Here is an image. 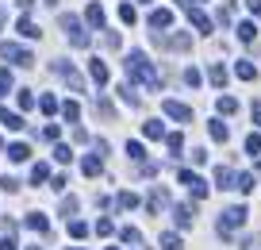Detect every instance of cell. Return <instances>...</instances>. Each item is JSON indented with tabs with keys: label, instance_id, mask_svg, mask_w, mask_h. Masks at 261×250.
<instances>
[{
	"label": "cell",
	"instance_id": "obj_1",
	"mask_svg": "<svg viewBox=\"0 0 261 250\" xmlns=\"http://www.w3.org/2000/svg\"><path fill=\"white\" fill-rule=\"evenodd\" d=\"M123 70H127V77L135 81V85H142V89H150V93H158L162 89V77H158V70H154V62H150L142 50H130L127 54V62H123Z\"/></svg>",
	"mask_w": 261,
	"mask_h": 250
},
{
	"label": "cell",
	"instance_id": "obj_2",
	"mask_svg": "<svg viewBox=\"0 0 261 250\" xmlns=\"http://www.w3.org/2000/svg\"><path fill=\"white\" fill-rule=\"evenodd\" d=\"M246 216H250V212H246L242 204H234V208H223V212H219V223H215V231H219L223 239H234V231L246 223Z\"/></svg>",
	"mask_w": 261,
	"mask_h": 250
},
{
	"label": "cell",
	"instance_id": "obj_3",
	"mask_svg": "<svg viewBox=\"0 0 261 250\" xmlns=\"http://www.w3.org/2000/svg\"><path fill=\"white\" fill-rule=\"evenodd\" d=\"M50 70H54V73H58V77H62L73 93H85V77H81V73H77L69 62H65V58H54V62H50Z\"/></svg>",
	"mask_w": 261,
	"mask_h": 250
},
{
	"label": "cell",
	"instance_id": "obj_4",
	"mask_svg": "<svg viewBox=\"0 0 261 250\" xmlns=\"http://www.w3.org/2000/svg\"><path fill=\"white\" fill-rule=\"evenodd\" d=\"M0 58H4V62H12V65H31L35 62V54L27 47H19V42H4V47H0Z\"/></svg>",
	"mask_w": 261,
	"mask_h": 250
},
{
	"label": "cell",
	"instance_id": "obj_5",
	"mask_svg": "<svg viewBox=\"0 0 261 250\" xmlns=\"http://www.w3.org/2000/svg\"><path fill=\"white\" fill-rule=\"evenodd\" d=\"M62 31L69 35V42H73V47H89V31H85V24L77 16H62Z\"/></svg>",
	"mask_w": 261,
	"mask_h": 250
},
{
	"label": "cell",
	"instance_id": "obj_6",
	"mask_svg": "<svg viewBox=\"0 0 261 250\" xmlns=\"http://www.w3.org/2000/svg\"><path fill=\"white\" fill-rule=\"evenodd\" d=\"M177 181H180V185H188V193H192L196 200H204V196H207V181L196 177L192 170H177Z\"/></svg>",
	"mask_w": 261,
	"mask_h": 250
},
{
	"label": "cell",
	"instance_id": "obj_7",
	"mask_svg": "<svg viewBox=\"0 0 261 250\" xmlns=\"http://www.w3.org/2000/svg\"><path fill=\"white\" fill-rule=\"evenodd\" d=\"M162 112L169 116V120H177V123H192V108L180 104V100H162Z\"/></svg>",
	"mask_w": 261,
	"mask_h": 250
},
{
	"label": "cell",
	"instance_id": "obj_8",
	"mask_svg": "<svg viewBox=\"0 0 261 250\" xmlns=\"http://www.w3.org/2000/svg\"><path fill=\"white\" fill-rule=\"evenodd\" d=\"M85 24H89L92 31H104V8H100L96 0H92L89 8H85Z\"/></svg>",
	"mask_w": 261,
	"mask_h": 250
},
{
	"label": "cell",
	"instance_id": "obj_9",
	"mask_svg": "<svg viewBox=\"0 0 261 250\" xmlns=\"http://www.w3.org/2000/svg\"><path fill=\"white\" fill-rule=\"evenodd\" d=\"M81 170H85V177H100V173H104V154H89V158L81 162Z\"/></svg>",
	"mask_w": 261,
	"mask_h": 250
},
{
	"label": "cell",
	"instance_id": "obj_10",
	"mask_svg": "<svg viewBox=\"0 0 261 250\" xmlns=\"http://www.w3.org/2000/svg\"><path fill=\"white\" fill-rule=\"evenodd\" d=\"M169 24H173V12L169 8H154V12H150V27H154V31H165Z\"/></svg>",
	"mask_w": 261,
	"mask_h": 250
},
{
	"label": "cell",
	"instance_id": "obj_11",
	"mask_svg": "<svg viewBox=\"0 0 261 250\" xmlns=\"http://www.w3.org/2000/svg\"><path fill=\"white\" fill-rule=\"evenodd\" d=\"M188 19H192V27H196L200 35H212V19H207L200 8H188Z\"/></svg>",
	"mask_w": 261,
	"mask_h": 250
},
{
	"label": "cell",
	"instance_id": "obj_12",
	"mask_svg": "<svg viewBox=\"0 0 261 250\" xmlns=\"http://www.w3.org/2000/svg\"><path fill=\"white\" fill-rule=\"evenodd\" d=\"M158 39H162V35H158ZM162 42H165L169 50H188V47H192V35L177 31V35H169V39H162Z\"/></svg>",
	"mask_w": 261,
	"mask_h": 250
},
{
	"label": "cell",
	"instance_id": "obj_13",
	"mask_svg": "<svg viewBox=\"0 0 261 250\" xmlns=\"http://www.w3.org/2000/svg\"><path fill=\"white\" fill-rule=\"evenodd\" d=\"M16 31L23 35V39H39L42 35V27L35 24V19H27V16H19V24H16Z\"/></svg>",
	"mask_w": 261,
	"mask_h": 250
},
{
	"label": "cell",
	"instance_id": "obj_14",
	"mask_svg": "<svg viewBox=\"0 0 261 250\" xmlns=\"http://www.w3.org/2000/svg\"><path fill=\"white\" fill-rule=\"evenodd\" d=\"M173 219H177V227H192V219H196L192 204H177V208H173Z\"/></svg>",
	"mask_w": 261,
	"mask_h": 250
},
{
	"label": "cell",
	"instance_id": "obj_15",
	"mask_svg": "<svg viewBox=\"0 0 261 250\" xmlns=\"http://www.w3.org/2000/svg\"><path fill=\"white\" fill-rule=\"evenodd\" d=\"M165 204H169V193H165V189H162V185H158V189H154V193H150V200H146V212H162V208H165Z\"/></svg>",
	"mask_w": 261,
	"mask_h": 250
},
{
	"label": "cell",
	"instance_id": "obj_16",
	"mask_svg": "<svg viewBox=\"0 0 261 250\" xmlns=\"http://www.w3.org/2000/svg\"><path fill=\"white\" fill-rule=\"evenodd\" d=\"M23 223L31 227V231H39V235H50V219L42 216V212H31V216H27Z\"/></svg>",
	"mask_w": 261,
	"mask_h": 250
},
{
	"label": "cell",
	"instance_id": "obj_17",
	"mask_svg": "<svg viewBox=\"0 0 261 250\" xmlns=\"http://www.w3.org/2000/svg\"><path fill=\"white\" fill-rule=\"evenodd\" d=\"M234 177H238V173L230 170V166H219V170H215V185H219V189H234Z\"/></svg>",
	"mask_w": 261,
	"mask_h": 250
},
{
	"label": "cell",
	"instance_id": "obj_18",
	"mask_svg": "<svg viewBox=\"0 0 261 250\" xmlns=\"http://www.w3.org/2000/svg\"><path fill=\"white\" fill-rule=\"evenodd\" d=\"M89 73H92V81H96V85H108V65H104V58H92V62H89Z\"/></svg>",
	"mask_w": 261,
	"mask_h": 250
},
{
	"label": "cell",
	"instance_id": "obj_19",
	"mask_svg": "<svg viewBox=\"0 0 261 250\" xmlns=\"http://www.w3.org/2000/svg\"><path fill=\"white\" fill-rule=\"evenodd\" d=\"M207 81H212L215 89H223V85H227V65H219V62L207 65Z\"/></svg>",
	"mask_w": 261,
	"mask_h": 250
},
{
	"label": "cell",
	"instance_id": "obj_20",
	"mask_svg": "<svg viewBox=\"0 0 261 250\" xmlns=\"http://www.w3.org/2000/svg\"><path fill=\"white\" fill-rule=\"evenodd\" d=\"M0 123H4L8 131H23V116H19V112H8V108L0 112Z\"/></svg>",
	"mask_w": 261,
	"mask_h": 250
},
{
	"label": "cell",
	"instance_id": "obj_21",
	"mask_svg": "<svg viewBox=\"0 0 261 250\" xmlns=\"http://www.w3.org/2000/svg\"><path fill=\"white\" fill-rule=\"evenodd\" d=\"M207 135H212L215 143H227L230 131H227V123H223V120H212V123H207Z\"/></svg>",
	"mask_w": 261,
	"mask_h": 250
},
{
	"label": "cell",
	"instance_id": "obj_22",
	"mask_svg": "<svg viewBox=\"0 0 261 250\" xmlns=\"http://www.w3.org/2000/svg\"><path fill=\"white\" fill-rule=\"evenodd\" d=\"M8 158L19 166V162H27V158H31V146H27V143H12V146H8Z\"/></svg>",
	"mask_w": 261,
	"mask_h": 250
},
{
	"label": "cell",
	"instance_id": "obj_23",
	"mask_svg": "<svg viewBox=\"0 0 261 250\" xmlns=\"http://www.w3.org/2000/svg\"><path fill=\"white\" fill-rule=\"evenodd\" d=\"M142 135H146V139H165L162 120H146V123H142Z\"/></svg>",
	"mask_w": 261,
	"mask_h": 250
},
{
	"label": "cell",
	"instance_id": "obj_24",
	"mask_svg": "<svg viewBox=\"0 0 261 250\" xmlns=\"http://www.w3.org/2000/svg\"><path fill=\"white\" fill-rule=\"evenodd\" d=\"M158 242H162V250H185V242H180V235H177V231H165Z\"/></svg>",
	"mask_w": 261,
	"mask_h": 250
},
{
	"label": "cell",
	"instance_id": "obj_25",
	"mask_svg": "<svg viewBox=\"0 0 261 250\" xmlns=\"http://www.w3.org/2000/svg\"><path fill=\"white\" fill-rule=\"evenodd\" d=\"M58 112H62L69 123H77V120H81V104H77V100H65V104L58 108Z\"/></svg>",
	"mask_w": 261,
	"mask_h": 250
},
{
	"label": "cell",
	"instance_id": "obj_26",
	"mask_svg": "<svg viewBox=\"0 0 261 250\" xmlns=\"http://www.w3.org/2000/svg\"><path fill=\"white\" fill-rule=\"evenodd\" d=\"M165 146H169V154H173V158H177V154L185 150V135H180V131H173V135H165Z\"/></svg>",
	"mask_w": 261,
	"mask_h": 250
},
{
	"label": "cell",
	"instance_id": "obj_27",
	"mask_svg": "<svg viewBox=\"0 0 261 250\" xmlns=\"http://www.w3.org/2000/svg\"><path fill=\"white\" fill-rule=\"evenodd\" d=\"M215 108H219V116H234L238 112V100L234 97H219V100H215Z\"/></svg>",
	"mask_w": 261,
	"mask_h": 250
},
{
	"label": "cell",
	"instance_id": "obj_28",
	"mask_svg": "<svg viewBox=\"0 0 261 250\" xmlns=\"http://www.w3.org/2000/svg\"><path fill=\"white\" fill-rule=\"evenodd\" d=\"M234 31H238V39H242V42H253V39H257V27H253L250 19H246V24H238Z\"/></svg>",
	"mask_w": 261,
	"mask_h": 250
},
{
	"label": "cell",
	"instance_id": "obj_29",
	"mask_svg": "<svg viewBox=\"0 0 261 250\" xmlns=\"http://www.w3.org/2000/svg\"><path fill=\"white\" fill-rule=\"evenodd\" d=\"M234 73H238V81H253V77H257L253 62H238V65H234Z\"/></svg>",
	"mask_w": 261,
	"mask_h": 250
},
{
	"label": "cell",
	"instance_id": "obj_30",
	"mask_svg": "<svg viewBox=\"0 0 261 250\" xmlns=\"http://www.w3.org/2000/svg\"><path fill=\"white\" fill-rule=\"evenodd\" d=\"M119 239H123V242H130V246H139V242H142V231H139V227H123Z\"/></svg>",
	"mask_w": 261,
	"mask_h": 250
},
{
	"label": "cell",
	"instance_id": "obj_31",
	"mask_svg": "<svg viewBox=\"0 0 261 250\" xmlns=\"http://www.w3.org/2000/svg\"><path fill=\"white\" fill-rule=\"evenodd\" d=\"M46 177H50V166H46V162H39V166L31 170V185H42Z\"/></svg>",
	"mask_w": 261,
	"mask_h": 250
},
{
	"label": "cell",
	"instance_id": "obj_32",
	"mask_svg": "<svg viewBox=\"0 0 261 250\" xmlns=\"http://www.w3.org/2000/svg\"><path fill=\"white\" fill-rule=\"evenodd\" d=\"M234 189H238V193H253V173H238Z\"/></svg>",
	"mask_w": 261,
	"mask_h": 250
},
{
	"label": "cell",
	"instance_id": "obj_33",
	"mask_svg": "<svg viewBox=\"0 0 261 250\" xmlns=\"http://www.w3.org/2000/svg\"><path fill=\"white\" fill-rule=\"evenodd\" d=\"M16 100H19V108H23V112H31V108H35V97H31V89H16Z\"/></svg>",
	"mask_w": 261,
	"mask_h": 250
},
{
	"label": "cell",
	"instance_id": "obj_34",
	"mask_svg": "<svg viewBox=\"0 0 261 250\" xmlns=\"http://www.w3.org/2000/svg\"><path fill=\"white\" fill-rule=\"evenodd\" d=\"M119 97H123V104H130V108H139V93L130 89V85H119Z\"/></svg>",
	"mask_w": 261,
	"mask_h": 250
},
{
	"label": "cell",
	"instance_id": "obj_35",
	"mask_svg": "<svg viewBox=\"0 0 261 250\" xmlns=\"http://www.w3.org/2000/svg\"><path fill=\"white\" fill-rule=\"evenodd\" d=\"M115 204H119V208H139V196H135V193H119Z\"/></svg>",
	"mask_w": 261,
	"mask_h": 250
},
{
	"label": "cell",
	"instance_id": "obj_36",
	"mask_svg": "<svg viewBox=\"0 0 261 250\" xmlns=\"http://www.w3.org/2000/svg\"><path fill=\"white\" fill-rule=\"evenodd\" d=\"M69 235H73V239H85V235H89V223H81V219H69Z\"/></svg>",
	"mask_w": 261,
	"mask_h": 250
},
{
	"label": "cell",
	"instance_id": "obj_37",
	"mask_svg": "<svg viewBox=\"0 0 261 250\" xmlns=\"http://www.w3.org/2000/svg\"><path fill=\"white\" fill-rule=\"evenodd\" d=\"M96 112L104 116V120H112V116H115V104H112V100H104V97H100V100H96Z\"/></svg>",
	"mask_w": 261,
	"mask_h": 250
},
{
	"label": "cell",
	"instance_id": "obj_38",
	"mask_svg": "<svg viewBox=\"0 0 261 250\" xmlns=\"http://www.w3.org/2000/svg\"><path fill=\"white\" fill-rule=\"evenodd\" d=\"M39 108H42V112H46V116H54V112H58V108H62V104H58V100H54V97H50V93H46V97L39 100Z\"/></svg>",
	"mask_w": 261,
	"mask_h": 250
},
{
	"label": "cell",
	"instance_id": "obj_39",
	"mask_svg": "<svg viewBox=\"0 0 261 250\" xmlns=\"http://www.w3.org/2000/svg\"><path fill=\"white\" fill-rule=\"evenodd\" d=\"M127 154L135 162H142V158H146V146H142V143H127Z\"/></svg>",
	"mask_w": 261,
	"mask_h": 250
},
{
	"label": "cell",
	"instance_id": "obj_40",
	"mask_svg": "<svg viewBox=\"0 0 261 250\" xmlns=\"http://www.w3.org/2000/svg\"><path fill=\"white\" fill-rule=\"evenodd\" d=\"M200 81H204V77H200V70H196V65H188V70H185V85H192V89H196Z\"/></svg>",
	"mask_w": 261,
	"mask_h": 250
},
{
	"label": "cell",
	"instance_id": "obj_41",
	"mask_svg": "<svg viewBox=\"0 0 261 250\" xmlns=\"http://www.w3.org/2000/svg\"><path fill=\"white\" fill-rule=\"evenodd\" d=\"M246 154H261V135H246Z\"/></svg>",
	"mask_w": 261,
	"mask_h": 250
},
{
	"label": "cell",
	"instance_id": "obj_42",
	"mask_svg": "<svg viewBox=\"0 0 261 250\" xmlns=\"http://www.w3.org/2000/svg\"><path fill=\"white\" fill-rule=\"evenodd\" d=\"M73 212H77V196H65L62 200V216H73Z\"/></svg>",
	"mask_w": 261,
	"mask_h": 250
},
{
	"label": "cell",
	"instance_id": "obj_43",
	"mask_svg": "<svg viewBox=\"0 0 261 250\" xmlns=\"http://www.w3.org/2000/svg\"><path fill=\"white\" fill-rule=\"evenodd\" d=\"M54 158H58V162H69V158H73V150H69V146H62V143H58V146H54Z\"/></svg>",
	"mask_w": 261,
	"mask_h": 250
},
{
	"label": "cell",
	"instance_id": "obj_44",
	"mask_svg": "<svg viewBox=\"0 0 261 250\" xmlns=\"http://www.w3.org/2000/svg\"><path fill=\"white\" fill-rule=\"evenodd\" d=\"M119 19L123 24H135V8H130V4H119Z\"/></svg>",
	"mask_w": 261,
	"mask_h": 250
},
{
	"label": "cell",
	"instance_id": "obj_45",
	"mask_svg": "<svg viewBox=\"0 0 261 250\" xmlns=\"http://www.w3.org/2000/svg\"><path fill=\"white\" fill-rule=\"evenodd\" d=\"M58 135H62V131H58V123H50V127H42V139H46V143H58Z\"/></svg>",
	"mask_w": 261,
	"mask_h": 250
},
{
	"label": "cell",
	"instance_id": "obj_46",
	"mask_svg": "<svg viewBox=\"0 0 261 250\" xmlns=\"http://www.w3.org/2000/svg\"><path fill=\"white\" fill-rule=\"evenodd\" d=\"M8 89H12V73H8V70H0V97H4Z\"/></svg>",
	"mask_w": 261,
	"mask_h": 250
},
{
	"label": "cell",
	"instance_id": "obj_47",
	"mask_svg": "<svg viewBox=\"0 0 261 250\" xmlns=\"http://www.w3.org/2000/svg\"><path fill=\"white\" fill-rule=\"evenodd\" d=\"M0 189H4V193H16L19 181H16V177H0Z\"/></svg>",
	"mask_w": 261,
	"mask_h": 250
},
{
	"label": "cell",
	"instance_id": "obj_48",
	"mask_svg": "<svg viewBox=\"0 0 261 250\" xmlns=\"http://www.w3.org/2000/svg\"><path fill=\"white\" fill-rule=\"evenodd\" d=\"M104 47H108V50H119V35L108 31V35H104Z\"/></svg>",
	"mask_w": 261,
	"mask_h": 250
},
{
	"label": "cell",
	"instance_id": "obj_49",
	"mask_svg": "<svg viewBox=\"0 0 261 250\" xmlns=\"http://www.w3.org/2000/svg\"><path fill=\"white\" fill-rule=\"evenodd\" d=\"M112 231H115L112 219H100V223H96V235H112Z\"/></svg>",
	"mask_w": 261,
	"mask_h": 250
},
{
	"label": "cell",
	"instance_id": "obj_50",
	"mask_svg": "<svg viewBox=\"0 0 261 250\" xmlns=\"http://www.w3.org/2000/svg\"><path fill=\"white\" fill-rule=\"evenodd\" d=\"M192 162H196V166H204V162H207V150H204V146H196V150H192Z\"/></svg>",
	"mask_w": 261,
	"mask_h": 250
},
{
	"label": "cell",
	"instance_id": "obj_51",
	"mask_svg": "<svg viewBox=\"0 0 261 250\" xmlns=\"http://www.w3.org/2000/svg\"><path fill=\"white\" fill-rule=\"evenodd\" d=\"M16 8H19V12H23V16H27V12H31V8H35V0H16Z\"/></svg>",
	"mask_w": 261,
	"mask_h": 250
},
{
	"label": "cell",
	"instance_id": "obj_52",
	"mask_svg": "<svg viewBox=\"0 0 261 250\" xmlns=\"http://www.w3.org/2000/svg\"><path fill=\"white\" fill-rule=\"evenodd\" d=\"M246 8H250V12H253V16H257V19H261V0H246Z\"/></svg>",
	"mask_w": 261,
	"mask_h": 250
},
{
	"label": "cell",
	"instance_id": "obj_53",
	"mask_svg": "<svg viewBox=\"0 0 261 250\" xmlns=\"http://www.w3.org/2000/svg\"><path fill=\"white\" fill-rule=\"evenodd\" d=\"M0 250H19V246H16V239H8V235H4V239H0Z\"/></svg>",
	"mask_w": 261,
	"mask_h": 250
},
{
	"label": "cell",
	"instance_id": "obj_54",
	"mask_svg": "<svg viewBox=\"0 0 261 250\" xmlns=\"http://www.w3.org/2000/svg\"><path fill=\"white\" fill-rule=\"evenodd\" d=\"M242 250H261V235H253V239H250V242H246V246H242Z\"/></svg>",
	"mask_w": 261,
	"mask_h": 250
},
{
	"label": "cell",
	"instance_id": "obj_55",
	"mask_svg": "<svg viewBox=\"0 0 261 250\" xmlns=\"http://www.w3.org/2000/svg\"><path fill=\"white\" fill-rule=\"evenodd\" d=\"M253 123H257V127H261V100H257V104H253Z\"/></svg>",
	"mask_w": 261,
	"mask_h": 250
},
{
	"label": "cell",
	"instance_id": "obj_56",
	"mask_svg": "<svg viewBox=\"0 0 261 250\" xmlns=\"http://www.w3.org/2000/svg\"><path fill=\"white\" fill-rule=\"evenodd\" d=\"M0 27H4V12H0Z\"/></svg>",
	"mask_w": 261,
	"mask_h": 250
},
{
	"label": "cell",
	"instance_id": "obj_57",
	"mask_svg": "<svg viewBox=\"0 0 261 250\" xmlns=\"http://www.w3.org/2000/svg\"><path fill=\"white\" fill-rule=\"evenodd\" d=\"M139 4H150V0H139Z\"/></svg>",
	"mask_w": 261,
	"mask_h": 250
},
{
	"label": "cell",
	"instance_id": "obj_58",
	"mask_svg": "<svg viewBox=\"0 0 261 250\" xmlns=\"http://www.w3.org/2000/svg\"><path fill=\"white\" fill-rule=\"evenodd\" d=\"M108 250H119V246H108Z\"/></svg>",
	"mask_w": 261,
	"mask_h": 250
},
{
	"label": "cell",
	"instance_id": "obj_59",
	"mask_svg": "<svg viewBox=\"0 0 261 250\" xmlns=\"http://www.w3.org/2000/svg\"><path fill=\"white\" fill-rule=\"evenodd\" d=\"M69 250H81V246H69Z\"/></svg>",
	"mask_w": 261,
	"mask_h": 250
},
{
	"label": "cell",
	"instance_id": "obj_60",
	"mask_svg": "<svg viewBox=\"0 0 261 250\" xmlns=\"http://www.w3.org/2000/svg\"><path fill=\"white\" fill-rule=\"evenodd\" d=\"M27 250H39V246H27Z\"/></svg>",
	"mask_w": 261,
	"mask_h": 250
},
{
	"label": "cell",
	"instance_id": "obj_61",
	"mask_svg": "<svg viewBox=\"0 0 261 250\" xmlns=\"http://www.w3.org/2000/svg\"><path fill=\"white\" fill-rule=\"evenodd\" d=\"M0 146H4V139H0Z\"/></svg>",
	"mask_w": 261,
	"mask_h": 250
}]
</instances>
